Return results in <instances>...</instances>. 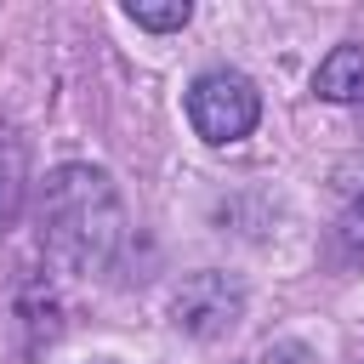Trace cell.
Masks as SVG:
<instances>
[{"label":"cell","mask_w":364,"mask_h":364,"mask_svg":"<svg viewBox=\"0 0 364 364\" xmlns=\"http://www.w3.org/2000/svg\"><path fill=\"white\" fill-rule=\"evenodd\" d=\"M40 228H46V250L68 267H102L119 245V193L102 171L91 165H63L46 176L40 188Z\"/></svg>","instance_id":"obj_1"},{"label":"cell","mask_w":364,"mask_h":364,"mask_svg":"<svg viewBox=\"0 0 364 364\" xmlns=\"http://www.w3.org/2000/svg\"><path fill=\"white\" fill-rule=\"evenodd\" d=\"M188 119H193V131H199L205 142L222 148V142H239V136L256 131L262 97H256V85H250L245 74L210 68V74H199L193 91H188Z\"/></svg>","instance_id":"obj_2"},{"label":"cell","mask_w":364,"mask_h":364,"mask_svg":"<svg viewBox=\"0 0 364 364\" xmlns=\"http://www.w3.org/2000/svg\"><path fill=\"white\" fill-rule=\"evenodd\" d=\"M171 313H176V330L210 341V336H228V330L239 324L245 290H239V279H228V273H193V279L176 290V307H171Z\"/></svg>","instance_id":"obj_3"},{"label":"cell","mask_w":364,"mask_h":364,"mask_svg":"<svg viewBox=\"0 0 364 364\" xmlns=\"http://www.w3.org/2000/svg\"><path fill=\"white\" fill-rule=\"evenodd\" d=\"M313 91L330 97V102H353V97H364V46H336V51L318 63Z\"/></svg>","instance_id":"obj_4"},{"label":"cell","mask_w":364,"mask_h":364,"mask_svg":"<svg viewBox=\"0 0 364 364\" xmlns=\"http://www.w3.org/2000/svg\"><path fill=\"white\" fill-rule=\"evenodd\" d=\"M125 17H131L136 28L165 34V28H182V23L193 17V6H188V0H159V6H154V0H131V6H125Z\"/></svg>","instance_id":"obj_5"},{"label":"cell","mask_w":364,"mask_h":364,"mask_svg":"<svg viewBox=\"0 0 364 364\" xmlns=\"http://www.w3.org/2000/svg\"><path fill=\"white\" fill-rule=\"evenodd\" d=\"M17 199H23V148L0 136V222L17 210Z\"/></svg>","instance_id":"obj_6"},{"label":"cell","mask_w":364,"mask_h":364,"mask_svg":"<svg viewBox=\"0 0 364 364\" xmlns=\"http://www.w3.org/2000/svg\"><path fill=\"white\" fill-rule=\"evenodd\" d=\"M336 239H341V256H353V262H364V199L341 216V228H336Z\"/></svg>","instance_id":"obj_7"},{"label":"cell","mask_w":364,"mask_h":364,"mask_svg":"<svg viewBox=\"0 0 364 364\" xmlns=\"http://www.w3.org/2000/svg\"><path fill=\"white\" fill-rule=\"evenodd\" d=\"M262 364H307V347L301 341H279V347H267Z\"/></svg>","instance_id":"obj_8"}]
</instances>
